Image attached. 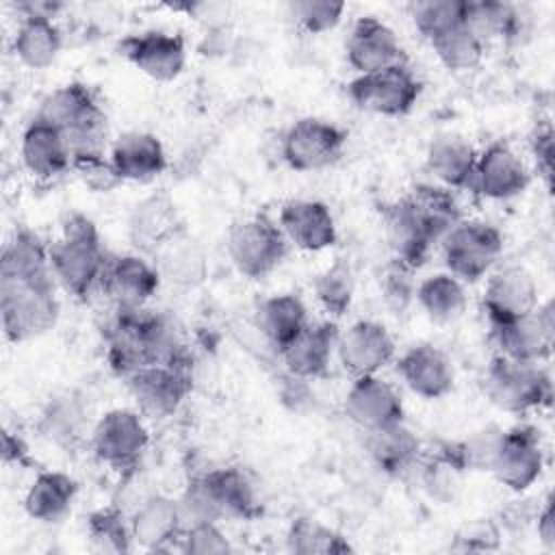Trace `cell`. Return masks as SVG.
Segmentation results:
<instances>
[{
  "label": "cell",
  "mask_w": 555,
  "mask_h": 555,
  "mask_svg": "<svg viewBox=\"0 0 555 555\" xmlns=\"http://www.w3.org/2000/svg\"><path fill=\"white\" fill-rule=\"evenodd\" d=\"M78 496V481L63 470H39L24 494V512L39 522L65 518Z\"/></svg>",
  "instance_id": "d590c367"
},
{
  "label": "cell",
  "mask_w": 555,
  "mask_h": 555,
  "mask_svg": "<svg viewBox=\"0 0 555 555\" xmlns=\"http://www.w3.org/2000/svg\"><path fill=\"white\" fill-rule=\"evenodd\" d=\"M414 28L425 41L464 24L466 0H418L410 4Z\"/></svg>",
  "instance_id": "ee69618b"
},
{
  "label": "cell",
  "mask_w": 555,
  "mask_h": 555,
  "mask_svg": "<svg viewBox=\"0 0 555 555\" xmlns=\"http://www.w3.org/2000/svg\"><path fill=\"white\" fill-rule=\"evenodd\" d=\"M490 340L496 353L516 362L544 364L555 345V308L553 301H540V306L516 321L499 327H490Z\"/></svg>",
  "instance_id": "5bb4252c"
},
{
  "label": "cell",
  "mask_w": 555,
  "mask_h": 555,
  "mask_svg": "<svg viewBox=\"0 0 555 555\" xmlns=\"http://www.w3.org/2000/svg\"><path fill=\"white\" fill-rule=\"evenodd\" d=\"M464 22L486 46L496 39L520 43L529 33V15L522 7L501 0H466Z\"/></svg>",
  "instance_id": "e575fe53"
},
{
  "label": "cell",
  "mask_w": 555,
  "mask_h": 555,
  "mask_svg": "<svg viewBox=\"0 0 555 555\" xmlns=\"http://www.w3.org/2000/svg\"><path fill=\"white\" fill-rule=\"evenodd\" d=\"M152 262L163 282L178 288H197L208 278V256L204 245L182 225L154 251Z\"/></svg>",
  "instance_id": "4316f807"
},
{
  "label": "cell",
  "mask_w": 555,
  "mask_h": 555,
  "mask_svg": "<svg viewBox=\"0 0 555 555\" xmlns=\"http://www.w3.org/2000/svg\"><path fill=\"white\" fill-rule=\"evenodd\" d=\"M312 293L327 319L338 321L345 317L356 295V273L351 262L347 258H336L314 278Z\"/></svg>",
  "instance_id": "ab89813d"
},
{
  "label": "cell",
  "mask_w": 555,
  "mask_h": 555,
  "mask_svg": "<svg viewBox=\"0 0 555 555\" xmlns=\"http://www.w3.org/2000/svg\"><path fill=\"white\" fill-rule=\"evenodd\" d=\"M20 158L24 169L39 182H52L72 171V150L65 134L37 117L22 130Z\"/></svg>",
  "instance_id": "cb8c5ba5"
},
{
  "label": "cell",
  "mask_w": 555,
  "mask_h": 555,
  "mask_svg": "<svg viewBox=\"0 0 555 555\" xmlns=\"http://www.w3.org/2000/svg\"><path fill=\"white\" fill-rule=\"evenodd\" d=\"M104 360L126 379L147 364H173L189 358V349L173 323L160 310L115 308L102 330Z\"/></svg>",
  "instance_id": "6da1fadb"
},
{
  "label": "cell",
  "mask_w": 555,
  "mask_h": 555,
  "mask_svg": "<svg viewBox=\"0 0 555 555\" xmlns=\"http://www.w3.org/2000/svg\"><path fill=\"white\" fill-rule=\"evenodd\" d=\"M124 382L134 408L145 418L173 416L193 390V358L173 364H147Z\"/></svg>",
  "instance_id": "7c38bea8"
},
{
  "label": "cell",
  "mask_w": 555,
  "mask_h": 555,
  "mask_svg": "<svg viewBox=\"0 0 555 555\" xmlns=\"http://www.w3.org/2000/svg\"><path fill=\"white\" fill-rule=\"evenodd\" d=\"M416 304L436 323H451L460 319L466 310L468 297L464 282L444 273H434L416 284Z\"/></svg>",
  "instance_id": "f35d334b"
},
{
  "label": "cell",
  "mask_w": 555,
  "mask_h": 555,
  "mask_svg": "<svg viewBox=\"0 0 555 555\" xmlns=\"http://www.w3.org/2000/svg\"><path fill=\"white\" fill-rule=\"evenodd\" d=\"M178 551L189 555H212V553H230L232 542L219 522H197L184 527L178 540Z\"/></svg>",
  "instance_id": "c3c4849f"
},
{
  "label": "cell",
  "mask_w": 555,
  "mask_h": 555,
  "mask_svg": "<svg viewBox=\"0 0 555 555\" xmlns=\"http://www.w3.org/2000/svg\"><path fill=\"white\" fill-rule=\"evenodd\" d=\"M427 43L449 72H470L479 67L486 54V43L466 26V22L444 30Z\"/></svg>",
  "instance_id": "7bdbcfd3"
},
{
  "label": "cell",
  "mask_w": 555,
  "mask_h": 555,
  "mask_svg": "<svg viewBox=\"0 0 555 555\" xmlns=\"http://www.w3.org/2000/svg\"><path fill=\"white\" fill-rule=\"evenodd\" d=\"M345 13V2L332 0H295L288 4V17L299 30L308 35H323L334 30Z\"/></svg>",
  "instance_id": "bcb514c9"
},
{
  "label": "cell",
  "mask_w": 555,
  "mask_h": 555,
  "mask_svg": "<svg viewBox=\"0 0 555 555\" xmlns=\"http://www.w3.org/2000/svg\"><path fill=\"white\" fill-rule=\"evenodd\" d=\"M310 321L312 319L304 299L295 293H273L258 299L251 317L254 327L278 356L304 332Z\"/></svg>",
  "instance_id": "f546056e"
},
{
  "label": "cell",
  "mask_w": 555,
  "mask_h": 555,
  "mask_svg": "<svg viewBox=\"0 0 555 555\" xmlns=\"http://www.w3.org/2000/svg\"><path fill=\"white\" fill-rule=\"evenodd\" d=\"M33 117L59 128L69 143L72 156L106 152V113L95 91L85 82L74 80L52 89L41 98Z\"/></svg>",
  "instance_id": "5b68a950"
},
{
  "label": "cell",
  "mask_w": 555,
  "mask_h": 555,
  "mask_svg": "<svg viewBox=\"0 0 555 555\" xmlns=\"http://www.w3.org/2000/svg\"><path fill=\"white\" fill-rule=\"evenodd\" d=\"M405 195L410 197L421 223L425 225L436 247L464 219L455 191L444 189L436 182H421Z\"/></svg>",
  "instance_id": "74e56055"
},
{
  "label": "cell",
  "mask_w": 555,
  "mask_h": 555,
  "mask_svg": "<svg viewBox=\"0 0 555 555\" xmlns=\"http://www.w3.org/2000/svg\"><path fill=\"white\" fill-rule=\"evenodd\" d=\"M395 356L397 345L392 334L384 323L373 319L353 321L347 330H340L336 340V360L351 379L379 375Z\"/></svg>",
  "instance_id": "2e32d148"
},
{
  "label": "cell",
  "mask_w": 555,
  "mask_h": 555,
  "mask_svg": "<svg viewBox=\"0 0 555 555\" xmlns=\"http://www.w3.org/2000/svg\"><path fill=\"white\" fill-rule=\"evenodd\" d=\"M278 225L288 245L304 251H323L338 241V230L330 206L321 199L293 197L280 206Z\"/></svg>",
  "instance_id": "603a6c76"
},
{
  "label": "cell",
  "mask_w": 555,
  "mask_h": 555,
  "mask_svg": "<svg viewBox=\"0 0 555 555\" xmlns=\"http://www.w3.org/2000/svg\"><path fill=\"white\" fill-rule=\"evenodd\" d=\"M535 531H538V540L542 542V546L553 551L555 548V501L551 494L544 499L542 507H538Z\"/></svg>",
  "instance_id": "f5cc1de1"
},
{
  "label": "cell",
  "mask_w": 555,
  "mask_h": 555,
  "mask_svg": "<svg viewBox=\"0 0 555 555\" xmlns=\"http://www.w3.org/2000/svg\"><path fill=\"white\" fill-rule=\"evenodd\" d=\"M395 369L399 379L416 397L427 401L447 397L455 386V369L449 356L431 343H418L408 347L395 360Z\"/></svg>",
  "instance_id": "7402d4cb"
},
{
  "label": "cell",
  "mask_w": 555,
  "mask_h": 555,
  "mask_svg": "<svg viewBox=\"0 0 555 555\" xmlns=\"http://www.w3.org/2000/svg\"><path fill=\"white\" fill-rule=\"evenodd\" d=\"M2 462L7 466H24V468L33 466L28 444L17 431H11V429L2 431Z\"/></svg>",
  "instance_id": "816d5d0a"
},
{
  "label": "cell",
  "mask_w": 555,
  "mask_h": 555,
  "mask_svg": "<svg viewBox=\"0 0 555 555\" xmlns=\"http://www.w3.org/2000/svg\"><path fill=\"white\" fill-rule=\"evenodd\" d=\"M347 147V130L323 117L293 121L280 141L284 163L299 173L323 171L340 160Z\"/></svg>",
  "instance_id": "8fae6325"
},
{
  "label": "cell",
  "mask_w": 555,
  "mask_h": 555,
  "mask_svg": "<svg viewBox=\"0 0 555 555\" xmlns=\"http://www.w3.org/2000/svg\"><path fill=\"white\" fill-rule=\"evenodd\" d=\"M232 267L247 280L271 275L288 256V241L278 221L267 215H251L234 221L225 236Z\"/></svg>",
  "instance_id": "ba28073f"
},
{
  "label": "cell",
  "mask_w": 555,
  "mask_h": 555,
  "mask_svg": "<svg viewBox=\"0 0 555 555\" xmlns=\"http://www.w3.org/2000/svg\"><path fill=\"white\" fill-rule=\"evenodd\" d=\"M147 447L150 427L137 408H111L91 427L93 457L124 479L137 475Z\"/></svg>",
  "instance_id": "8992f818"
},
{
  "label": "cell",
  "mask_w": 555,
  "mask_h": 555,
  "mask_svg": "<svg viewBox=\"0 0 555 555\" xmlns=\"http://www.w3.org/2000/svg\"><path fill=\"white\" fill-rule=\"evenodd\" d=\"M505 238L488 221L462 219L440 243L444 267L464 284L483 280L501 260Z\"/></svg>",
  "instance_id": "9c48e42d"
},
{
  "label": "cell",
  "mask_w": 555,
  "mask_h": 555,
  "mask_svg": "<svg viewBox=\"0 0 555 555\" xmlns=\"http://www.w3.org/2000/svg\"><path fill=\"white\" fill-rule=\"evenodd\" d=\"M182 529L225 518H254L260 514L258 496L247 473L238 466H215L193 475L178 496Z\"/></svg>",
  "instance_id": "3957f363"
},
{
  "label": "cell",
  "mask_w": 555,
  "mask_h": 555,
  "mask_svg": "<svg viewBox=\"0 0 555 555\" xmlns=\"http://www.w3.org/2000/svg\"><path fill=\"white\" fill-rule=\"evenodd\" d=\"M15 59L28 69H48L63 50V33L56 20L20 17L11 39Z\"/></svg>",
  "instance_id": "8d00e7d4"
},
{
  "label": "cell",
  "mask_w": 555,
  "mask_h": 555,
  "mask_svg": "<svg viewBox=\"0 0 555 555\" xmlns=\"http://www.w3.org/2000/svg\"><path fill=\"white\" fill-rule=\"evenodd\" d=\"M178 228H182V221L178 219L176 204L163 189L137 202L128 217V236L134 249L147 258Z\"/></svg>",
  "instance_id": "836d02e7"
},
{
  "label": "cell",
  "mask_w": 555,
  "mask_h": 555,
  "mask_svg": "<svg viewBox=\"0 0 555 555\" xmlns=\"http://www.w3.org/2000/svg\"><path fill=\"white\" fill-rule=\"evenodd\" d=\"M52 273L0 271V319L9 343H26L48 334L61 314Z\"/></svg>",
  "instance_id": "277c9868"
},
{
  "label": "cell",
  "mask_w": 555,
  "mask_h": 555,
  "mask_svg": "<svg viewBox=\"0 0 555 555\" xmlns=\"http://www.w3.org/2000/svg\"><path fill=\"white\" fill-rule=\"evenodd\" d=\"M50 267L56 284L76 301H87L100 293L106 254L98 225L82 212H69L61 225V234L48 243Z\"/></svg>",
  "instance_id": "7a4b0ae2"
},
{
  "label": "cell",
  "mask_w": 555,
  "mask_h": 555,
  "mask_svg": "<svg viewBox=\"0 0 555 555\" xmlns=\"http://www.w3.org/2000/svg\"><path fill=\"white\" fill-rule=\"evenodd\" d=\"M340 327L334 319L310 321L304 332L286 345L278 360L282 362L284 371L301 377V379H319L327 373L332 358L336 356V340Z\"/></svg>",
  "instance_id": "d4e9b609"
},
{
  "label": "cell",
  "mask_w": 555,
  "mask_h": 555,
  "mask_svg": "<svg viewBox=\"0 0 555 555\" xmlns=\"http://www.w3.org/2000/svg\"><path fill=\"white\" fill-rule=\"evenodd\" d=\"M119 54L147 78L171 82L186 65V41L180 33L152 28L124 37Z\"/></svg>",
  "instance_id": "ac0fdd59"
},
{
  "label": "cell",
  "mask_w": 555,
  "mask_h": 555,
  "mask_svg": "<svg viewBox=\"0 0 555 555\" xmlns=\"http://www.w3.org/2000/svg\"><path fill=\"white\" fill-rule=\"evenodd\" d=\"M486 278L481 312L488 321V330L527 317L540 306V286L527 267H494Z\"/></svg>",
  "instance_id": "4fadbf2b"
},
{
  "label": "cell",
  "mask_w": 555,
  "mask_h": 555,
  "mask_svg": "<svg viewBox=\"0 0 555 555\" xmlns=\"http://www.w3.org/2000/svg\"><path fill=\"white\" fill-rule=\"evenodd\" d=\"M531 184V169L525 158L503 139L488 143L475 163L470 191L494 202L522 195Z\"/></svg>",
  "instance_id": "e0dca14e"
},
{
  "label": "cell",
  "mask_w": 555,
  "mask_h": 555,
  "mask_svg": "<svg viewBox=\"0 0 555 555\" xmlns=\"http://www.w3.org/2000/svg\"><path fill=\"white\" fill-rule=\"evenodd\" d=\"M87 538L91 551L95 553L121 555L134 548L130 516L115 503L98 507L87 516Z\"/></svg>",
  "instance_id": "60d3db41"
},
{
  "label": "cell",
  "mask_w": 555,
  "mask_h": 555,
  "mask_svg": "<svg viewBox=\"0 0 555 555\" xmlns=\"http://www.w3.org/2000/svg\"><path fill=\"white\" fill-rule=\"evenodd\" d=\"M362 434L364 453L377 470L388 477H405L416 473L425 449L421 438L405 425V421Z\"/></svg>",
  "instance_id": "f1b7e54d"
},
{
  "label": "cell",
  "mask_w": 555,
  "mask_h": 555,
  "mask_svg": "<svg viewBox=\"0 0 555 555\" xmlns=\"http://www.w3.org/2000/svg\"><path fill=\"white\" fill-rule=\"evenodd\" d=\"M553 126L551 121H538L533 132L529 134V154L533 160V171L538 173V178L544 182L546 189H551L553 182V154H555V145H553Z\"/></svg>",
  "instance_id": "f907efd6"
},
{
  "label": "cell",
  "mask_w": 555,
  "mask_h": 555,
  "mask_svg": "<svg viewBox=\"0 0 555 555\" xmlns=\"http://www.w3.org/2000/svg\"><path fill=\"white\" fill-rule=\"evenodd\" d=\"M343 408L347 418L362 431L403 423L405 416L401 392L397 390L395 384L379 375L351 379L345 392Z\"/></svg>",
  "instance_id": "ffe728a7"
},
{
  "label": "cell",
  "mask_w": 555,
  "mask_h": 555,
  "mask_svg": "<svg viewBox=\"0 0 555 555\" xmlns=\"http://www.w3.org/2000/svg\"><path fill=\"white\" fill-rule=\"evenodd\" d=\"M130 531L137 548L160 553L178 548L182 518L178 499L163 492L147 494L130 514Z\"/></svg>",
  "instance_id": "484cf974"
},
{
  "label": "cell",
  "mask_w": 555,
  "mask_h": 555,
  "mask_svg": "<svg viewBox=\"0 0 555 555\" xmlns=\"http://www.w3.org/2000/svg\"><path fill=\"white\" fill-rule=\"evenodd\" d=\"M72 171L93 193H111L124 182L106 152L72 156Z\"/></svg>",
  "instance_id": "7dc6e473"
},
{
  "label": "cell",
  "mask_w": 555,
  "mask_h": 555,
  "mask_svg": "<svg viewBox=\"0 0 555 555\" xmlns=\"http://www.w3.org/2000/svg\"><path fill=\"white\" fill-rule=\"evenodd\" d=\"M108 156L124 182H152L167 169V152L160 139L145 130L119 134Z\"/></svg>",
  "instance_id": "1f68e13d"
},
{
  "label": "cell",
  "mask_w": 555,
  "mask_h": 555,
  "mask_svg": "<svg viewBox=\"0 0 555 555\" xmlns=\"http://www.w3.org/2000/svg\"><path fill=\"white\" fill-rule=\"evenodd\" d=\"M421 93L423 82L408 63L356 76L347 85V98L356 108L382 117L408 115L416 106Z\"/></svg>",
  "instance_id": "30bf717a"
},
{
  "label": "cell",
  "mask_w": 555,
  "mask_h": 555,
  "mask_svg": "<svg viewBox=\"0 0 555 555\" xmlns=\"http://www.w3.org/2000/svg\"><path fill=\"white\" fill-rule=\"evenodd\" d=\"M41 436L65 453L89 444V410L76 392H61L48 399L37 423Z\"/></svg>",
  "instance_id": "4dcf8cb0"
},
{
  "label": "cell",
  "mask_w": 555,
  "mask_h": 555,
  "mask_svg": "<svg viewBox=\"0 0 555 555\" xmlns=\"http://www.w3.org/2000/svg\"><path fill=\"white\" fill-rule=\"evenodd\" d=\"M65 4L61 2H50V0H26L17 2L15 11L20 17H50L56 20V15L63 11Z\"/></svg>",
  "instance_id": "db71d44e"
},
{
  "label": "cell",
  "mask_w": 555,
  "mask_h": 555,
  "mask_svg": "<svg viewBox=\"0 0 555 555\" xmlns=\"http://www.w3.org/2000/svg\"><path fill=\"white\" fill-rule=\"evenodd\" d=\"M414 269L403 264L397 258H390V262L382 271L379 291L386 308L392 314H405L410 306L416 301V280Z\"/></svg>",
  "instance_id": "f6af8a7d"
},
{
  "label": "cell",
  "mask_w": 555,
  "mask_h": 555,
  "mask_svg": "<svg viewBox=\"0 0 555 555\" xmlns=\"http://www.w3.org/2000/svg\"><path fill=\"white\" fill-rule=\"evenodd\" d=\"M345 56L356 76L405 63V50L397 33L375 15L353 22L345 41Z\"/></svg>",
  "instance_id": "44dd1931"
},
{
  "label": "cell",
  "mask_w": 555,
  "mask_h": 555,
  "mask_svg": "<svg viewBox=\"0 0 555 555\" xmlns=\"http://www.w3.org/2000/svg\"><path fill=\"white\" fill-rule=\"evenodd\" d=\"M382 221L386 238L392 249V258L401 260L410 269L418 271L431 256L436 243L421 223L408 195L382 206Z\"/></svg>",
  "instance_id": "83f0119b"
},
{
  "label": "cell",
  "mask_w": 555,
  "mask_h": 555,
  "mask_svg": "<svg viewBox=\"0 0 555 555\" xmlns=\"http://www.w3.org/2000/svg\"><path fill=\"white\" fill-rule=\"evenodd\" d=\"M160 282L152 258L139 251H126L108 258L100 293L113 308H145Z\"/></svg>",
  "instance_id": "d6986e66"
},
{
  "label": "cell",
  "mask_w": 555,
  "mask_h": 555,
  "mask_svg": "<svg viewBox=\"0 0 555 555\" xmlns=\"http://www.w3.org/2000/svg\"><path fill=\"white\" fill-rule=\"evenodd\" d=\"M481 386L488 401L509 414L548 408L553 399V382L544 364L516 362L499 353L486 366Z\"/></svg>",
  "instance_id": "52a82bcc"
},
{
  "label": "cell",
  "mask_w": 555,
  "mask_h": 555,
  "mask_svg": "<svg viewBox=\"0 0 555 555\" xmlns=\"http://www.w3.org/2000/svg\"><path fill=\"white\" fill-rule=\"evenodd\" d=\"M503 529L492 518H481L464 525L451 542V551L460 553H488L501 546Z\"/></svg>",
  "instance_id": "681fc988"
},
{
  "label": "cell",
  "mask_w": 555,
  "mask_h": 555,
  "mask_svg": "<svg viewBox=\"0 0 555 555\" xmlns=\"http://www.w3.org/2000/svg\"><path fill=\"white\" fill-rule=\"evenodd\" d=\"M286 548L299 555H343L353 551L340 531L308 516H299L288 525Z\"/></svg>",
  "instance_id": "b9f144b4"
},
{
  "label": "cell",
  "mask_w": 555,
  "mask_h": 555,
  "mask_svg": "<svg viewBox=\"0 0 555 555\" xmlns=\"http://www.w3.org/2000/svg\"><path fill=\"white\" fill-rule=\"evenodd\" d=\"M477 154L468 139L447 132L431 139L425 154V169L431 180L444 189L470 191Z\"/></svg>",
  "instance_id": "d6a6232c"
},
{
  "label": "cell",
  "mask_w": 555,
  "mask_h": 555,
  "mask_svg": "<svg viewBox=\"0 0 555 555\" xmlns=\"http://www.w3.org/2000/svg\"><path fill=\"white\" fill-rule=\"evenodd\" d=\"M544 470V449L540 431L533 425H514L503 429L490 473L512 492L529 490Z\"/></svg>",
  "instance_id": "9a60e30c"
}]
</instances>
